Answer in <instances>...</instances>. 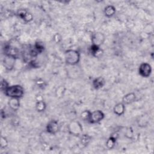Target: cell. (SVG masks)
Here are the masks:
<instances>
[{"instance_id": "6da1fadb", "label": "cell", "mask_w": 154, "mask_h": 154, "mask_svg": "<svg viewBox=\"0 0 154 154\" xmlns=\"http://www.w3.org/2000/svg\"><path fill=\"white\" fill-rule=\"evenodd\" d=\"M6 96L10 98H18L22 97L24 94V90L21 85H14L9 86L4 91Z\"/></svg>"}, {"instance_id": "7a4b0ae2", "label": "cell", "mask_w": 154, "mask_h": 154, "mask_svg": "<svg viewBox=\"0 0 154 154\" xmlns=\"http://www.w3.org/2000/svg\"><path fill=\"white\" fill-rule=\"evenodd\" d=\"M80 59V55L78 51L75 50H67L65 52L66 62L70 65L76 64Z\"/></svg>"}, {"instance_id": "3957f363", "label": "cell", "mask_w": 154, "mask_h": 154, "mask_svg": "<svg viewBox=\"0 0 154 154\" xmlns=\"http://www.w3.org/2000/svg\"><path fill=\"white\" fill-rule=\"evenodd\" d=\"M69 132L75 135L81 134L82 131V127L81 124L76 121H72L70 123L68 126Z\"/></svg>"}, {"instance_id": "277c9868", "label": "cell", "mask_w": 154, "mask_h": 154, "mask_svg": "<svg viewBox=\"0 0 154 154\" xmlns=\"http://www.w3.org/2000/svg\"><path fill=\"white\" fill-rule=\"evenodd\" d=\"M4 50L5 55L10 56L15 58H17L19 55V49L16 47H14L10 45H6L4 48Z\"/></svg>"}, {"instance_id": "5b68a950", "label": "cell", "mask_w": 154, "mask_h": 154, "mask_svg": "<svg viewBox=\"0 0 154 154\" xmlns=\"http://www.w3.org/2000/svg\"><path fill=\"white\" fill-rule=\"evenodd\" d=\"M152 72V67L151 66L147 63H143L141 64L139 67V73L143 77H149Z\"/></svg>"}, {"instance_id": "8992f818", "label": "cell", "mask_w": 154, "mask_h": 154, "mask_svg": "<svg viewBox=\"0 0 154 154\" xmlns=\"http://www.w3.org/2000/svg\"><path fill=\"white\" fill-rule=\"evenodd\" d=\"M104 117V114L100 110L94 111L90 114L89 122L91 123H96L100 122Z\"/></svg>"}, {"instance_id": "52a82bcc", "label": "cell", "mask_w": 154, "mask_h": 154, "mask_svg": "<svg viewBox=\"0 0 154 154\" xmlns=\"http://www.w3.org/2000/svg\"><path fill=\"white\" fill-rule=\"evenodd\" d=\"M105 41V35L102 32H96L92 35V45L99 46L103 43Z\"/></svg>"}, {"instance_id": "ba28073f", "label": "cell", "mask_w": 154, "mask_h": 154, "mask_svg": "<svg viewBox=\"0 0 154 154\" xmlns=\"http://www.w3.org/2000/svg\"><path fill=\"white\" fill-rule=\"evenodd\" d=\"M59 130L58 123L56 120H51L46 126V131L51 134H55Z\"/></svg>"}, {"instance_id": "9c48e42d", "label": "cell", "mask_w": 154, "mask_h": 154, "mask_svg": "<svg viewBox=\"0 0 154 154\" xmlns=\"http://www.w3.org/2000/svg\"><path fill=\"white\" fill-rule=\"evenodd\" d=\"M16 58L10 56L5 55L3 60V64L5 69L8 70H11L13 69L14 66Z\"/></svg>"}, {"instance_id": "30bf717a", "label": "cell", "mask_w": 154, "mask_h": 154, "mask_svg": "<svg viewBox=\"0 0 154 154\" xmlns=\"http://www.w3.org/2000/svg\"><path fill=\"white\" fill-rule=\"evenodd\" d=\"M9 107L13 111H16L20 106V102L18 98H10L8 102Z\"/></svg>"}, {"instance_id": "8fae6325", "label": "cell", "mask_w": 154, "mask_h": 154, "mask_svg": "<svg viewBox=\"0 0 154 154\" xmlns=\"http://www.w3.org/2000/svg\"><path fill=\"white\" fill-rule=\"evenodd\" d=\"M135 94L134 93H129L127 94H126L123 97V103L124 104H129L135 100Z\"/></svg>"}, {"instance_id": "7c38bea8", "label": "cell", "mask_w": 154, "mask_h": 154, "mask_svg": "<svg viewBox=\"0 0 154 154\" xmlns=\"http://www.w3.org/2000/svg\"><path fill=\"white\" fill-rule=\"evenodd\" d=\"M114 112L117 115V116H122L125 110V105L123 103H119L115 105L114 107Z\"/></svg>"}, {"instance_id": "4fadbf2b", "label": "cell", "mask_w": 154, "mask_h": 154, "mask_svg": "<svg viewBox=\"0 0 154 154\" xmlns=\"http://www.w3.org/2000/svg\"><path fill=\"white\" fill-rule=\"evenodd\" d=\"M105 84V80L102 77H98L93 80V85L95 89L102 88Z\"/></svg>"}, {"instance_id": "5bb4252c", "label": "cell", "mask_w": 154, "mask_h": 154, "mask_svg": "<svg viewBox=\"0 0 154 154\" xmlns=\"http://www.w3.org/2000/svg\"><path fill=\"white\" fill-rule=\"evenodd\" d=\"M90 49H91V54L94 57H100L103 53L102 50L100 49L99 46H96V45H91Z\"/></svg>"}, {"instance_id": "9a60e30c", "label": "cell", "mask_w": 154, "mask_h": 154, "mask_svg": "<svg viewBox=\"0 0 154 154\" xmlns=\"http://www.w3.org/2000/svg\"><path fill=\"white\" fill-rule=\"evenodd\" d=\"M116 13V8L112 5H108L105 8V15L108 17L112 16Z\"/></svg>"}, {"instance_id": "2e32d148", "label": "cell", "mask_w": 154, "mask_h": 154, "mask_svg": "<svg viewBox=\"0 0 154 154\" xmlns=\"http://www.w3.org/2000/svg\"><path fill=\"white\" fill-rule=\"evenodd\" d=\"M46 103L43 100H38L36 103L35 108L37 111L38 112H42L44 111L46 109Z\"/></svg>"}, {"instance_id": "e0dca14e", "label": "cell", "mask_w": 154, "mask_h": 154, "mask_svg": "<svg viewBox=\"0 0 154 154\" xmlns=\"http://www.w3.org/2000/svg\"><path fill=\"white\" fill-rule=\"evenodd\" d=\"M116 138H114L113 137L111 136L110 138L107 140L106 143V147L111 149L112 148H113V147L115 145V143H116Z\"/></svg>"}, {"instance_id": "ac0fdd59", "label": "cell", "mask_w": 154, "mask_h": 154, "mask_svg": "<svg viewBox=\"0 0 154 154\" xmlns=\"http://www.w3.org/2000/svg\"><path fill=\"white\" fill-rule=\"evenodd\" d=\"M91 140V137L87 135V134H84L81 136V142L82 144L84 145H86Z\"/></svg>"}, {"instance_id": "d6986e66", "label": "cell", "mask_w": 154, "mask_h": 154, "mask_svg": "<svg viewBox=\"0 0 154 154\" xmlns=\"http://www.w3.org/2000/svg\"><path fill=\"white\" fill-rule=\"evenodd\" d=\"M90 114L91 112L88 111V110H85L81 114V118L85 121H89V119H90Z\"/></svg>"}, {"instance_id": "ffe728a7", "label": "cell", "mask_w": 154, "mask_h": 154, "mask_svg": "<svg viewBox=\"0 0 154 154\" xmlns=\"http://www.w3.org/2000/svg\"><path fill=\"white\" fill-rule=\"evenodd\" d=\"M34 48L35 49V50L38 52V54L42 52L44 50V46L42 43L40 42H37L35 45H34Z\"/></svg>"}, {"instance_id": "44dd1931", "label": "cell", "mask_w": 154, "mask_h": 154, "mask_svg": "<svg viewBox=\"0 0 154 154\" xmlns=\"http://www.w3.org/2000/svg\"><path fill=\"white\" fill-rule=\"evenodd\" d=\"M8 87H9L8 84L7 82V81L5 80V79H2L1 82V90L5 91Z\"/></svg>"}, {"instance_id": "7402d4cb", "label": "cell", "mask_w": 154, "mask_h": 154, "mask_svg": "<svg viewBox=\"0 0 154 154\" xmlns=\"http://www.w3.org/2000/svg\"><path fill=\"white\" fill-rule=\"evenodd\" d=\"M0 144H1V148H5L8 145V141L7 140V139L5 137H1Z\"/></svg>"}, {"instance_id": "603a6c76", "label": "cell", "mask_w": 154, "mask_h": 154, "mask_svg": "<svg viewBox=\"0 0 154 154\" xmlns=\"http://www.w3.org/2000/svg\"><path fill=\"white\" fill-rule=\"evenodd\" d=\"M32 18H33L32 15L30 13L27 11V13H26V14H25V17H23V20H25V22H29V21L32 20Z\"/></svg>"}]
</instances>
